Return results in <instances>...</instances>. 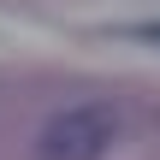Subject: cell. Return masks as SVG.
I'll use <instances>...</instances> for the list:
<instances>
[{"instance_id":"1","label":"cell","mask_w":160,"mask_h":160,"mask_svg":"<svg viewBox=\"0 0 160 160\" xmlns=\"http://www.w3.org/2000/svg\"><path fill=\"white\" fill-rule=\"evenodd\" d=\"M119 137V113L89 101V107H65L42 125L36 137V160H101Z\"/></svg>"},{"instance_id":"2","label":"cell","mask_w":160,"mask_h":160,"mask_svg":"<svg viewBox=\"0 0 160 160\" xmlns=\"http://www.w3.org/2000/svg\"><path fill=\"white\" fill-rule=\"evenodd\" d=\"M142 36H148V42H154V48H160V24H148V30H142Z\"/></svg>"}]
</instances>
